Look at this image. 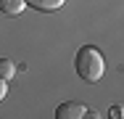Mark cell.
Instances as JSON below:
<instances>
[{
    "instance_id": "cell-1",
    "label": "cell",
    "mask_w": 124,
    "mask_h": 119,
    "mask_svg": "<svg viewBox=\"0 0 124 119\" xmlns=\"http://www.w3.org/2000/svg\"><path fill=\"white\" fill-rule=\"evenodd\" d=\"M74 66H77V74L85 82H98L100 77L106 74V58H103V53L95 45H85V48H79V53H77Z\"/></svg>"
},
{
    "instance_id": "cell-2",
    "label": "cell",
    "mask_w": 124,
    "mask_h": 119,
    "mask_svg": "<svg viewBox=\"0 0 124 119\" xmlns=\"http://www.w3.org/2000/svg\"><path fill=\"white\" fill-rule=\"evenodd\" d=\"M55 117L58 119H85L87 117V109L82 103H77V101H66V103H61L55 109Z\"/></svg>"
},
{
    "instance_id": "cell-3",
    "label": "cell",
    "mask_w": 124,
    "mask_h": 119,
    "mask_svg": "<svg viewBox=\"0 0 124 119\" xmlns=\"http://www.w3.org/2000/svg\"><path fill=\"white\" fill-rule=\"evenodd\" d=\"M26 8V0H0V11L5 16H19Z\"/></svg>"
},
{
    "instance_id": "cell-4",
    "label": "cell",
    "mask_w": 124,
    "mask_h": 119,
    "mask_svg": "<svg viewBox=\"0 0 124 119\" xmlns=\"http://www.w3.org/2000/svg\"><path fill=\"white\" fill-rule=\"evenodd\" d=\"M63 3L66 0H26V5L34 11H58V8H63Z\"/></svg>"
},
{
    "instance_id": "cell-5",
    "label": "cell",
    "mask_w": 124,
    "mask_h": 119,
    "mask_svg": "<svg viewBox=\"0 0 124 119\" xmlns=\"http://www.w3.org/2000/svg\"><path fill=\"white\" fill-rule=\"evenodd\" d=\"M13 74H16V64L11 58H0V77L3 79H11Z\"/></svg>"
},
{
    "instance_id": "cell-6",
    "label": "cell",
    "mask_w": 124,
    "mask_h": 119,
    "mask_svg": "<svg viewBox=\"0 0 124 119\" xmlns=\"http://www.w3.org/2000/svg\"><path fill=\"white\" fill-rule=\"evenodd\" d=\"M111 117L114 119H124V109L122 106H114V109H111Z\"/></svg>"
},
{
    "instance_id": "cell-7",
    "label": "cell",
    "mask_w": 124,
    "mask_h": 119,
    "mask_svg": "<svg viewBox=\"0 0 124 119\" xmlns=\"http://www.w3.org/2000/svg\"><path fill=\"white\" fill-rule=\"evenodd\" d=\"M5 82H8V79H3V77H0V101L8 95V85H5Z\"/></svg>"
}]
</instances>
